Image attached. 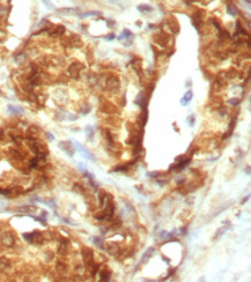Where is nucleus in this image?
Returning a JSON list of instances; mask_svg holds the SVG:
<instances>
[{
  "label": "nucleus",
  "instance_id": "0eeeda50",
  "mask_svg": "<svg viewBox=\"0 0 251 282\" xmlns=\"http://www.w3.org/2000/svg\"><path fill=\"white\" fill-rule=\"evenodd\" d=\"M189 163H190V158H181V161L177 163V164H174L170 169H176V170H182V169H184L186 165H188Z\"/></svg>",
  "mask_w": 251,
  "mask_h": 282
},
{
  "label": "nucleus",
  "instance_id": "dca6fc26",
  "mask_svg": "<svg viewBox=\"0 0 251 282\" xmlns=\"http://www.w3.org/2000/svg\"><path fill=\"white\" fill-rule=\"evenodd\" d=\"M132 37H133L132 32L126 29V30H124V31H123V34H122V35L118 37V39H123V38H132Z\"/></svg>",
  "mask_w": 251,
  "mask_h": 282
},
{
  "label": "nucleus",
  "instance_id": "20e7f679",
  "mask_svg": "<svg viewBox=\"0 0 251 282\" xmlns=\"http://www.w3.org/2000/svg\"><path fill=\"white\" fill-rule=\"evenodd\" d=\"M74 146L76 147V149H78V150H79V152H80V153H81V154H82L83 156L86 157V158H89V160H94L93 155H92V154H90V153H89V152H88V150H87V149H86V148H85V147H83V146L81 145V143H79L78 141H74Z\"/></svg>",
  "mask_w": 251,
  "mask_h": 282
},
{
  "label": "nucleus",
  "instance_id": "aec40b11",
  "mask_svg": "<svg viewBox=\"0 0 251 282\" xmlns=\"http://www.w3.org/2000/svg\"><path fill=\"white\" fill-rule=\"evenodd\" d=\"M188 124L191 126V127L194 126V124H196V116H194V115H191V116H189L188 117Z\"/></svg>",
  "mask_w": 251,
  "mask_h": 282
},
{
  "label": "nucleus",
  "instance_id": "2eb2a0df",
  "mask_svg": "<svg viewBox=\"0 0 251 282\" xmlns=\"http://www.w3.org/2000/svg\"><path fill=\"white\" fill-rule=\"evenodd\" d=\"M86 134H87V138H88L89 140L93 139V136H94V129H93L92 126H87V127H86Z\"/></svg>",
  "mask_w": 251,
  "mask_h": 282
},
{
  "label": "nucleus",
  "instance_id": "1a4fd4ad",
  "mask_svg": "<svg viewBox=\"0 0 251 282\" xmlns=\"http://www.w3.org/2000/svg\"><path fill=\"white\" fill-rule=\"evenodd\" d=\"M192 96H193V93H192L191 90H188V92L185 93V95H184V96L181 98V104H182V105H184V106H185V105H188L189 102L192 99Z\"/></svg>",
  "mask_w": 251,
  "mask_h": 282
},
{
  "label": "nucleus",
  "instance_id": "6ab92c4d",
  "mask_svg": "<svg viewBox=\"0 0 251 282\" xmlns=\"http://www.w3.org/2000/svg\"><path fill=\"white\" fill-rule=\"evenodd\" d=\"M97 15H100L98 12H87V13L81 14L80 16H81V17H88V16H97Z\"/></svg>",
  "mask_w": 251,
  "mask_h": 282
},
{
  "label": "nucleus",
  "instance_id": "4468645a",
  "mask_svg": "<svg viewBox=\"0 0 251 282\" xmlns=\"http://www.w3.org/2000/svg\"><path fill=\"white\" fill-rule=\"evenodd\" d=\"M18 209L21 211V212H32V211H36L37 207L36 206H32V205H29V206H21Z\"/></svg>",
  "mask_w": 251,
  "mask_h": 282
},
{
  "label": "nucleus",
  "instance_id": "c85d7f7f",
  "mask_svg": "<svg viewBox=\"0 0 251 282\" xmlns=\"http://www.w3.org/2000/svg\"><path fill=\"white\" fill-rule=\"evenodd\" d=\"M114 38H115V35H114V34H110V35L105 36V39H107V41H112Z\"/></svg>",
  "mask_w": 251,
  "mask_h": 282
},
{
  "label": "nucleus",
  "instance_id": "6e6552de",
  "mask_svg": "<svg viewBox=\"0 0 251 282\" xmlns=\"http://www.w3.org/2000/svg\"><path fill=\"white\" fill-rule=\"evenodd\" d=\"M64 32H65V28L63 26H57L50 31V36L51 37H60Z\"/></svg>",
  "mask_w": 251,
  "mask_h": 282
},
{
  "label": "nucleus",
  "instance_id": "f03ea898",
  "mask_svg": "<svg viewBox=\"0 0 251 282\" xmlns=\"http://www.w3.org/2000/svg\"><path fill=\"white\" fill-rule=\"evenodd\" d=\"M59 148L65 152L68 156H73L74 155V148L72 146V142L71 141H60L59 142Z\"/></svg>",
  "mask_w": 251,
  "mask_h": 282
},
{
  "label": "nucleus",
  "instance_id": "a878e982",
  "mask_svg": "<svg viewBox=\"0 0 251 282\" xmlns=\"http://www.w3.org/2000/svg\"><path fill=\"white\" fill-rule=\"evenodd\" d=\"M226 230H227V227H223V228H221V229H220V230H219V232L217 234V237H220L221 235H223Z\"/></svg>",
  "mask_w": 251,
  "mask_h": 282
},
{
  "label": "nucleus",
  "instance_id": "7c9ffc66",
  "mask_svg": "<svg viewBox=\"0 0 251 282\" xmlns=\"http://www.w3.org/2000/svg\"><path fill=\"white\" fill-rule=\"evenodd\" d=\"M248 199H249V195H248V197H247V198H244V199H243V200H242V202H241V204H242V205H243V204H244V202H245V201H247V200H248Z\"/></svg>",
  "mask_w": 251,
  "mask_h": 282
},
{
  "label": "nucleus",
  "instance_id": "f257e3e1",
  "mask_svg": "<svg viewBox=\"0 0 251 282\" xmlns=\"http://www.w3.org/2000/svg\"><path fill=\"white\" fill-rule=\"evenodd\" d=\"M105 88L109 92H116L119 88V80L115 75H109L105 80Z\"/></svg>",
  "mask_w": 251,
  "mask_h": 282
},
{
  "label": "nucleus",
  "instance_id": "c756f323",
  "mask_svg": "<svg viewBox=\"0 0 251 282\" xmlns=\"http://www.w3.org/2000/svg\"><path fill=\"white\" fill-rule=\"evenodd\" d=\"M157 175H158V172H148V174H147L148 177H154V178L157 177Z\"/></svg>",
  "mask_w": 251,
  "mask_h": 282
},
{
  "label": "nucleus",
  "instance_id": "bb28decb",
  "mask_svg": "<svg viewBox=\"0 0 251 282\" xmlns=\"http://www.w3.org/2000/svg\"><path fill=\"white\" fill-rule=\"evenodd\" d=\"M5 38H6V32L4 31L2 29H0V42H2Z\"/></svg>",
  "mask_w": 251,
  "mask_h": 282
},
{
  "label": "nucleus",
  "instance_id": "412c9836",
  "mask_svg": "<svg viewBox=\"0 0 251 282\" xmlns=\"http://www.w3.org/2000/svg\"><path fill=\"white\" fill-rule=\"evenodd\" d=\"M8 265H9V262L6 258H0V267H7Z\"/></svg>",
  "mask_w": 251,
  "mask_h": 282
},
{
  "label": "nucleus",
  "instance_id": "b1692460",
  "mask_svg": "<svg viewBox=\"0 0 251 282\" xmlns=\"http://www.w3.org/2000/svg\"><path fill=\"white\" fill-rule=\"evenodd\" d=\"M94 243H95V245H97L100 249H103V246H102V243H101V239H100V238H94Z\"/></svg>",
  "mask_w": 251,
  "mask_h": 282
},
{
  "label": "nucleus",
  "instance_id": "ddd939ff",
  "mask_svg": "<svg viewBox=\"0 0 251 282\" xmlns=\"http://www.w3.org/2000/svg\"><path fill=\"white\" fill-rule=\"evenodd\" d=\"M8 110L11 111V113H14V115H20L22 113V109L19 108V106H13V105H8Z\"/></svg>",
  "mask_w": 251,
  "mask_h": 282
},
{
  "label": "nucleus",
  "instance_id": "cd10ccee",
  "mask_svg": "<svg viewBox=\"0 0 251 282\" xmlns=\"http://www.w3.org/2000/svg\"><path fill=\"white\" fill-rule=\"evenodd\" d=\"M42 1H43V3H44L45 6H48L49 8H51V7H52V3L50 2V0H42Z\"/></svg>",
  "mask_w": 251,
  "mask_h": 282
},
{
  "label": "nucleus",
  "instance_id": "2f4dec72",
  "mask_svg": "<svg viewBox=\"0 0 251 282\" xmlns=\"http://www.w3.org/2000/svg\"><path fill=\"white\" fill-rule=\"evenodd\" d=\"M48 135H49V138H50V140H53V135H52V134H50V133H48Z\"/></svg>",
  "mask_w": 251,
  "mask_h": 282
},
{
  "label": "nucleus",
  "instance_id": "a211bd4d",
  "mask_svg": "<svg viewBox=\"0 0 251 282\" xmlns=\"http://www.w3.org/2000/svg\"><path fill=\"white\" fill-rule=\"evenodd\" d=\"M59 13H62V14H74V13H76V10L74 8H63V9L59 10Z\"/></svg>",
  "mask_w": 251,
  "mask_h": 282
},
{
  "label": "nucleus",
  "instance_id": "5701e85b",
  "mask_svg": "<svg viewBox=\"0 0 251 282\" xmlns=\"http://www.w3.org/2000/svg\"><path fill=\"white\" fill-rule=\"evenodd\" d=\"M109 273H107V271H103L102 273H101V279L102 280H109Z\"/></svg>",
  "mask_w": 251,
  "mask_h": 282
},
{
  "label": "nucleus",
  "instance_id": "423d86ee",
  "mask_svg": "<svg viewBox=\"0 0 251 282\" xmlns=\"http://www.w3.org/2000/svg\"><path fill=\"white\" fill-rule=\"evenodd\" d=\"M1 242H2V244H4L5 246L11 248V246H13V245H14V237H13V235H12V234L7 232V234H5V235L2 236Z\"/></svg>",
  "mask_w": 251,
  "mask_h": 282
},
{
  "label": "nucleus",
  "instance_id": "39448f33",
  "mask_svg": "<svg viewBox=\"0 0 251 282\" xmlns=\"http://www.w3.org/2000/svg\"><path fill=\"white\" fill-rule=\"evenodd\" d=\"M82 257H83V260H85L86 265L90 266L92 262H93V251L90 249H85L82 251Z\"/></svg>",
  "mask_w": 251,
  "mask_h": 282
},
{
  "label": "nucleus",
  "instance_id": "7ed1b4c3",
  "mask_svg": "<svg viewBox=\"0 0 251 282\" xmlns=\"http://www.w3.org/2000/svg\"><path fill=\"white\" fill-rule=\"evenodd\" d=\"M81 68H82V66H81V64H72L71 66H69V68H68V74L72 76V78H78L79 76V73H80V71H81Z\"/></svg>",
  "mask_w": 251,
  "mask_h": 282
},
{
  "label": "nucleus",
  "instance_id": "4be33fe9",
  "mask_svg": "<svg viewBox=\"0 0 251 282\" xmlns=\"http://www.w3.org/2000/svg\"><path fill=\"white\" fill-rule=\"evenodd\" d=\"M23 238L27 241V242H32V234H23Z\"/></svg>",
  "mask_w": 251,
  "mask_h": 282
},
{
  "label": "nucleus",
  "instance_id": "9b49d317",
  "mask_svg": "<svg viewBox=\"0 0 251 282\" xmlns=\"http://www.w3.org/2000/svg\"><path fill=\"white\" fill-rule=\"evenodd\" d=\"M137 8H138L139 12H141V13H151V12L153 10V8H152L149 5H139Z\"/></svg>",
  "mask_w": 251,
  "mask_h": 282
},
{
  "label": "nucleus",
  "instance_id": "f3484780",
  "mask_svg": "<svg viewBox=\"0 0 251 282\" xmlns=\"http://www.w3.org/2000/svg\"><path fill=\"white\" fill-rule=\"evenodd\" d=\"M227 12H228L230 15H233V16H235V15L237 14V9H236V7L233 6V5H229V6L227 7Z\"/></svg>",
  "mask_w": 251,
  "mask_h": 282
},
{
  "label": "nucleus",
  "instance_id": "f8f14e48",
  "mask_svg": "<svg viewBox=\"0 0 251 282\" xmlns=\"http://www.w3.org/2000/svg\"><path fill=\"white\" fill-rule=\"evenodd\" d=\"M69 42H71V44H72L73 46H75V48H79V46L82 44V42L80 41V38H79L78 36H73V37L71 38Z\"/></svg>",
  "mask_w": 251,
  "mask_h": 282
},
{
  "label": "nucleus",
  "instance_id": "9d476101",
  "mask_svg": "<svg viewBox=\"0 0 251 282\" xmlns=\"http://www.w3.org/2000/svg\"><path fill=\"white\" fill-rule=\"evenodd\" d=\"M154 253H155V249H154V248H149L148 250L142 254V257H141V262H146V261H147V260H148Z\"/></svg>",
  "mask_w": 251,
  "mask_h": 282
},
{
  "label": "nucleus",
  "instance_id": "393cba45",
  "mask_svg": "<svg viewBox=\"0 0 251 282\" xmlns=\"http://www.w3.org/2000/svg\"><path fill=\"white\" fill-rule=\"evenodd\" d=\"M228 103L231 104V105H237V104H238V99H237V98H231V99H229Z\"/></svg>",
  "mask_w": 251,
  "mask_h": 282
}]
</instances>
